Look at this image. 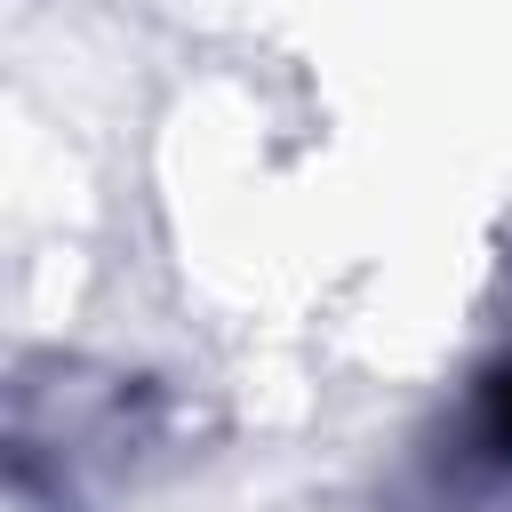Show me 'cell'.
Instances as JSON below:
<instances>
[{
	"mask_svg": "<svg viewBox=\"0 0 512 512\" xmlns=\"http://www.w3.org/2000/svg\"><path fill=\"white\" fill-rule=\"evenodd\" d=\"M480 424H488V440H496V456H512V360L488 376V392H480Z\"/></svg>",
	"mask_w": 512,
	"mask_h": 512,
	"instance_id": "cell-1",
	"label": "cell"
}]
</instances>
